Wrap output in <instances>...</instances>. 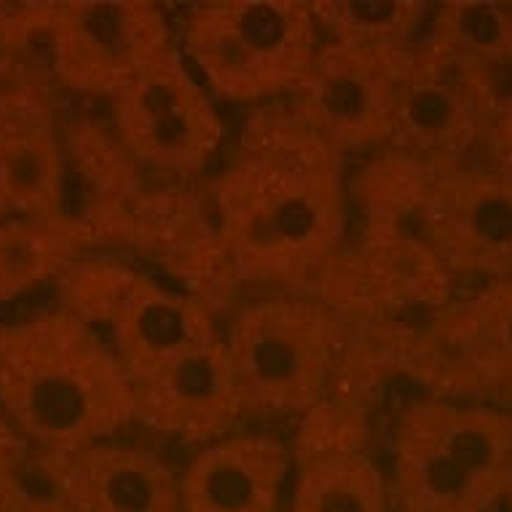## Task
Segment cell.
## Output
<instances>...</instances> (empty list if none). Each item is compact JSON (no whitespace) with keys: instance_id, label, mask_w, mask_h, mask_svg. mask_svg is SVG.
<instances>
[{"instance_id":"cell-15","label":"cell","mask_w":512,"mask_h":512,"mask_svg":"<svg viewBox=\"0 0 512 512\" xmlns=\"http://www.w3.org/2000/svg\"><path fill=\"white\" fill-rule=\"evenodd\" d=\"M62 204L65 159L54 124L35 102H0V218H51Z\"/></svg>"},{"instance_id":"cell-1","label":"cell","mask_w":512,"mask_h":512,"mask_svg":"<svg viewBox=\"0 0 512 512\" xmlns=\"http://www.w3.org/2000/svg\"><path fill=\"white\" fill-rule=\"evenodd\" d=\"M215 228L236 277L309 282L346 234L344 153L287 108L263 110L215 183Z\"/></svg>"},{"instance_id":"cell-8","label":"cell","mask_w":512,"mask_h":512,"mask_svg":"<svg viewBox=\"0 0 512 512\" xmlns=\"http://www.w3.org/2000/svg\"><path fill=\"white\" fill-rule=\"evenodd\" d=\"M411 51L322 41L290 92L287 110L344 156L389 145Z\"/></svg>"},{"instance_id":"cell-13","label":"cell","mask_w":512,"mask_h":512,"mask_svg":"<svg viewBox=\"0 0 512 512\" xmlns=\"http://www.w3.org/2000/svg\"><path fill=\"white\" fill-rule=\"evenodd\" d=\"M293 456L269 432H228L180 470V512H285Z\"/></svg>"},{"instance_id":"cell-21","label":"cell","mask_w":512,"mask_h":512,"mask_svg":"<svg viewBox=\"0 0 512 512\" xmlns=\"http://www.w3.org/2000/svg\"><path fill=\"white\" fill-rule=\"evenodd\" d=\"M486 153V161L491 167H499L512 175V100L504 102L499 113H496Z\"/></svg>"},{"instance_id":"cell-25","label":"cell","mask_w":512,"mask_h":512,"mask_svg":"<svg viewBox=\"0 0 512 512\" xmlns=\"http://www.w3.org/2000/svg\"><path fill=\"white\" fill-rule=\"evenodd\" d=\"M496 512H502V510H496Z\"/></svg>"},{"instance_id":"cell-9","label":"cell","mask_w":512,"mask_h":512,"mask_svg":"<svg viewBox=\"0 0 512 512\" xmlns=\"http://www.w3.org/2000/svg\"><path fill=\"white\" fill-rule=\"evenodd\" d=\"M46 41L59 84L108 102L175 46L169 17L148 0L57 3Z\"/></svg>"},{"instance_id":"cell-11","label":"cell","mask_w":512,"mask_h":512,"mask_svg":"<svg viewBox=\"0 0 512 512\" xmlns=\"http://www.w3.org/2000/svg\"><path fill=\"white\" fill-rule=\"evenodd\" d=\"M129 389L135 424L199 448L234 432L236 421L247 413L223 333L129 378Z\"/></svg>"},{"instance_id":"cell-19","label":"cell","mask_w":512,"mask_h":512,"mask_svg":"<svg viewBox=\"0 0 512 512\" xmlns=\"http://www.w3.org/2000/svg\"><path fill=\"white\" fill-rule=\"evenodd\" d=\"M424 0H311L319 38L360 49L408 51L427 30Z\"/></svg>"},{"instance_id":"cell-17","label":"cell","mask_w":512,"mask_h":512,"mask_svg":"<svg viewBox=\"0 0 512 512\" xmlns=\"http://www.w3.org/2000/svg\"><path fill=\"white\" fill-rule=\"evenodd\" d=\"M86 228L62 215L0 218V306L62 277L84 247Z\"/></svg>"},{"instance_id":"cell-4","label":"cell","mask_w":512,"mask_h":512,"mask_svg":"<svg viewBox=\"0 0 512 512\" xmlns=\"http://www.w3.org/2000/svg\"><path fill=\"white\" fill-rule=\"evenodd\" d=\"M319 43L309 0H210L188 6L177 49L215 100L258 105L293 92Z\"/></svg>"},{"instance_id":"cell-18","label":"cell","mask_w":512,"mask_h":512,"mask_svg":"<svg viewBox=\"0 0 512 512\" xmlns=\"http://www.w3.org/2000/svg\"><path fill=\"white\" fill-rule=\"evenodd\" d=\"M285 512H392L387 472L352 448L314 454L290 480Z\"/></svg>"},{"instance_id":"cell-14","label":"cell","mask_w":512,"mask_h":512,"mask_svg":"<svg viewBox=\"0 0 512 512\" xmlns=\"http://www.w3.org/2000/svg\"><path fill=\"white\" fill-rule=\"evenodd\" d=\"M427 344L467 387L512 395V279L478 285L429 319Z\"/></svg>"},{"instance_id":"cell-12","label":"cell","mask_w":512,"mask_h":512,"mask_svg":"<svg viewBox=\"0 0 512 512\" xmlns=\"http://www.w3.org/2000/svg\"><path fill=\"white\" fill-rule=\"evenodd\" d=\"M51 488L76 512H180V470L140 445L102 440L41 456Z\"/></svg>"},{"instance_id":"cell-16","label":"cell","mask_w":512,"mask_h":512,"mask_svg":"<svg viewBox=\"0 0 512 512\" xmlns=\"http://www.w3.org/2000/svg\"><path fill=\"white\" fill-rule=\"evenodd\" d=\"M419 43L462 68L510 86L507 78H512V0L437 3L432 6L427 30Z\"/></svg>"},{"instance_id":"cell-6","label":"cell","mask_w":512,"mask_h":512,"mask_svg":"<svg viewBox=\"0 0 512 512\" xmlns=\"http://www.w3.org/2000/svg\"><path fill=\"white\" fill-rule=\"evenodd\" d=\"M507 100L510 86L416 43L389 148L429 169L472 164L475 153L488 148L494 118Z\"/></svg>"},{"instance_id":"cell-2","label":"cell","mask_w":512,"mask_h":512,"mask_svg":"<svg viewBox=\"0 0 512 512\" xmlns=\"http://www.w3.org/2000/svg\"><path fill=\"white\" fill-rule=\"evenodd\" d=\"M0 419L38 456H65L135 424V403L100 330L57 309L0 333Z\"/></svg>"},{"instance_id":"cell-20","label":"cell","mask_w":512,"mask_h":512,"mask_svg":"<svg viewBox=\"0 0 512 512\" xmlns=\"http://www.w3.org/2000/svg\"><path fill=\"white\" fill-rule=\"evenodd\" d=\"M57 3L51 0H0V49H17L49 35Z\"/></svg>"},{"instance_id":"cell-7","label":"cell","mask_w":512,"mask_h":512,"mask_svg":"<svg viewBox=\"0 0 512 512\" xmlns=\"http://www.w3.org/2000/svg\"><path fill=\"white\" fill-rule=\"evenodd\" d=\"M110 110L121 145L164 175H199L226 137L215 97L177 43L113 97Z\"/></svg>"},{"instance_id":"cell-3","label":"cell","mask_w":512,"mask_h":512,"mask_svg":"<svg viewBox=\"0 0 512 512\" xmlns=\"http://www.w3.org/2000/svg\"><path fill=\"white\" fill-rule=\"evenodd\" d=\"M512 472V411L451 397L413 400L397 419L392 512H496Z\"/></svg>"},{"instance_id":"cell-24","label":"cell","mask_w":512,"mask_h":512,"mask_svg":"<svg viewBox=\"0 0 512 512\" xmlns=\"http://www.w3.org/2000/svg\"><path fill=\"white\" fill-rule=\"evenodd\" d=\"M504 507H507V512H512V472H510V483H507V494H504Z\"/></svg>"},{"instance_id":"cell-23","label":"cell","mask_w":512,"mask_h":512,"mask_svg":"<svg viewBox=\"0 0 512 512\" xmlns=\"http://www.w3.org/2000/svg\"><path fill=\"white\" fill-rule=\"evenodd\" d=\"M19 494L14 491H0V512H14Z\"/></svg>"},{"instance_id":"cell-5","label":"cell","mask_w":512,"mask_h":512,"mask_svg":"<svg viewBox=\"0 0 512 512\" xmlns=\"http://www.w3.org/2000/svg\"><path fill=\"white\" fill-rule=\"evenodd\" d=\"M244 411H309L346 352L344 319L301 293L266 295L236 311L223 333Z\"/></svg>"},{"instance_id":"cell-10","label":"cell","mask_w":512,"mask_h":512,"mask_svg":"<svg viewBox=\"0 0 512 512\" xmlns=\"http://www.w3.org/2000/svg\"><path fill=\"white\" fill-rule=\"evenodd\" d=\"M413 234L454 279H512V175L486 161L432 169Z\"/></svg>"},{"instance_id":"cell-22","label":"cell","mask_w":512,"mask_h":512,"mask_svg":"<svg viewBox=\"0 0 512 512\" xmlns=\"http://www.w3.org/2000/svg\"><path fill=\"white\" fill-rule=\"evenodd\" d=\"M14 512H76L62 502L54 488H38L30 491L17 502Z\"/></svg>"}]
</instances>
